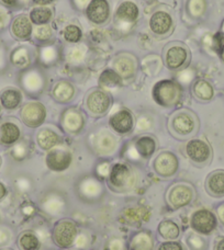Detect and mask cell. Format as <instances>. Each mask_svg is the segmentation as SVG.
I'll return each mask as SVG.
<instances>
[{"label": "cell", "mask_w": 224, "mask_h": 250, "mask_svg": "<svg viewBox=\"0 0 224 250\" xmlns=\"http://www.w3.org/2000/svg\"><path fill=\"white\" fill-rule=\"evenodd\" d=\"M152 97L163 108H174L180 104L183 97V89L177 80L164 79L156 83L152 90Z\"/></svg>", "instance_id": "1"}, {"label": "cell", "mask_w": 224, "mask_h": 250, "mask_svg": "<svg viewBox=\"0 0 224 250\" xmlns=\"http://www.w3.org/2000/svg\"><path fill=\"white\" fill-rule=\"evenodd\" d=\"M107 181H108V186L112 191L118 192V193H125L135 188L137 175L130 165L125 163H116L113 166H111Z\"/></svg>", "instance_id": "2"}, {"label": "cell", "mask_w": 224, "mask_h": 250, "mask_svg": "<svg viewBox=\"0 0 224 250\" xmlns=\"http://www.w3.org/2000/svg\"><path fill=\"white\" fill-rule=\"evenodd\" d=\"M75 193L84 203L95 204L104 199L106 188L97 176H84L76 182Z\"/></svg>", "instance_id": "3"}, {"label": "cell", "mask_w": 224, "mask_h": 250, "mask_svg": "<svg viewBox=\"0 0 224 250\" xmlns=\"http://www.w3.org/2000/svg\"><path fill=\"white\" fill-rule=\"evenodd\" d=\"M198 119L191 111L182 109L176 111L169 119V131L175 137L187 138L197 132L198 129Z\"/></svg>", "instance_id": "4"}, {"label": "cell", "mask_w": 224, "mask_h": 250, "mask_svg": "<svg viewBox=\"0 0 224 250\" xmlns=\"http://www.w3.org/2000/svg\"><path fill=\"white\" fill-rule=\"evenodd\" d=\"M22 90L31 98H38L45 90L47 79L41 67H29L22 71L19 77Z\"/></svg>", "instance_id": "5"}, {"label": "cell", "mask_w": 224, "mask_h": 250, "mask_svg": "<svg viewBox=\"0 0 224 250\" xmlns=\"http://www.w3.org/2000/svg\"><path fill=\"white\" fill-rule=\"evenodd\" d=\"M78 234L77 224L69 218H63L53 227L52 239L57 247L67 249L75 245Z\"/></svg>", "instance_id": "6"}, {"label": "cell", "mask_w": 224, "mask_h": 250, "mask_svg": "<svg viewBox=\"0 0 224 250\" xmlns=\"http://www.w3.org/2000/svg\"><path fill=\"white\" fill-rule=\"evenodd\" d=\"M190 60V52L185 44L175 42L164 51V62L169 70L177 71L186 67Z\"/></svg>", "instance_id": "7"}, {"label": "cell", "mask_w": 224, "mask_h": 250, "mask_svg": "<svg viewBox=\"0 0 224 250\" xmlns=\"http://www.w3.org/2000/svg\"><path fill=\"white\" fill-rule=\"evenodd\" d=\"M112 104V99L109 92L102 89H93L87 93L85 98V108L92 117H102L107 114Z\"/></svg>", "instance_id": "8"}, {"label": "cell", "mask_w": 224, "mask_h": 250, "mask_svg": "<svg viewBox=\"0 0 224 250\" xmlns=\"http://www.w3.org/2000/svg\"><path fill=\"white\" fill-rule=\"evenodd\" d=\"M185 154L187 158L197 166H204L212 158V149L207 142L200 138H194L186 143Z\"/></svg>", "instance_id": "9"}, {"label": "cell", "mask_w": 224, "mask_h": 250, "mask_svg": "<svg viewBox=\"0 0 224 250\" xmlns=\"http://www.w3.org/2000/svg\"><path fill=\"white\" fill-rule=\"evenodd\" d=\"M91 147L95 154L101 157H107L115 153L118 148V138L109 129L104 128L93 134Z\"/></svg>", "instance_id": "10"}, {"label": "cell", "mask_w": 224, "mask_h": 250, "mask_svg": "<svg viewBox=\"0 0 224 250\" xmlns=\"http://www.w3.org/2000/svg\"><path fill=\"white\" fill-rule=\"evenodd\" d=\"M195 190L188 184H176L167 191L166 200L168 205L174 209H178L189 205L195 199Z\"/></svg>", "instance_id": "11"}, {"label": "cell", "mask_w": 224, "mask_h": 250, "mask_svg": "<svg viewBox=\"0 0 224 250\" xmlns=\"http://www.w3.org/2000/svg\"><path fill=\"white\" fill-rule=\"evenodd\" d=\"M45 105L39 101H30L21 108L20 118L24 125L30 128H37L45 122L46 119Z\"/></svg>", "instance_id": "12"}, {"label": "cell", "mask_w": 224, "mask_h": 250, "mask_svg": "<svg viewBox=\"0 0 224 250\" xmlns=\"http://www.w3.org/2000/svg\"><path fill=\"white\" fill-rule=\"evenodd\" d=\"M217 216L207 208L197 209L190 217L191 229L199 235H210L217 229Z\"/></svg>", "instance_id": "13"}, {"label": "cell", "mask_w": 224, "mask_h": 250, "mask_svg": "<svg viewBox=\"0 0 224 250\" xmlns=\"http://www.w3.org/2000/svg\"><path fill=\"white\" fill-rule=\"evenodd\" d=\"M138 16H140V10L135 3L123 1L114 13L115 26L121 31H129L130 28L136 23Z\"/></svg>", "instance_id": "14"}, {"label": "cell", "mask_w": 224, "mask_h": 250, "mask_svg": "<svg viewBox=\"0 0 224 250\" xmlns=\"http://www.w3.org/2000/svg\"><path fill=\"white\" fill-rule=\"evenodd\" d=\"M40 208L42 212L51 217L62 215L67 208V201L61 192L52 190L46 192L40 200Z\"/></svg>", "instance_id": "15"}, {"label": "cell", "mask_w": 224, "mask_h": 250, "mask_svg": "<svg viewBox=\"0 0 224 250\" xmlns=\"http://www.w3.org/2000/svg\"><path fill=\"white\" fill-rule=\"evenodd\" d=\"M73 162V156L65 147L56 146L47 151L45 164L51 171L63 172L70 167Z\"/></svg>", "instance_id": "16"}, {"label": "cell", "mask_w": 224, "mask_h": 250, "mask_svg": "<svg viewBox=\"0 0 224 250\" xmlns=\"http://www.w3.org/2000/svg\"><path fill=\"white\" fill-rule=\"evenodd\" d=\"M61 125L66 133L70 135H77L86 125V119L78 108H68L63 111L61 115Z\"/></svg>", "instance_id": "17"}, {"label": "cell", "mask_w": 224, "mask_h": 250, "mask_svg": "<svg viewBox=\"0 0 224 250\" xmlns=\"http://www.w3.org/2000/svg\"><path fill=\"white\" fill-rule=\"evenodd\" d=\"M154 171L162 178L175 176L179 168V160L172 151H162L157 155L153 163Z\"/></svg>", "instance_id": "18"}, {"label": "cell", "mask_w": 224, "mask_h": 250, "mask_svg": "<svg viewBox=\"0 0 224 250\" xmlns=\"http://www.w3.org/2000/svg\"><path fill=\"white\" fill-rule=\"evenodd\" d=\"M136 57L130 53H120L112 61V69L122 79H131L137 70Z\"/></svg>", "instance_id": "19"}, {"label": "cell", "mask_w": 224, "mask_h": 250, "mask_svg": "<svg viewBox=\"0 0 224 250\" xmlns=\"http://www.w3.org/2000/svg\"><path fill=\"white\" fill-rule=\"evenodd\" d=\"M149 26L151 32L157 37H167L174 29L173 17L165 10L156 11L151 17Z\"/></svg>", "instance_id": "20"}, {"label": "cell", "mask_w": 224, "mask_h": 250, "mask_svg": "<svg viewBox=\"0 0 224 250\" xmlns=\"http://www.w3.org/2000/svg\"><path fill=\"white\" fill-rule=\"evenodd\" d=\"M109 125L112 131L125 135L132 132L134 127V118L131 111L127 109H121L111 115L109 120Z\"/></svg>", "instance_id": "21"}, {"label": "cell", "mask_w": 224, "mask_h": 250, "mask_svg": "<svg viewBox=\"0 0 224 250\" xmlns=\"http://www.w3.org/2000/svg\"><path fill=\"white\" fill-rule=\"evenodd\" d=\"M88 20L93 24L107 23L110 18V6L107 0H91L86 9Z\"/></svg>", "instance_id": "22"}, {"label": "cell", "mask_w": 224, "mask_h": 250, "mask_svg": "<svg viewBox=\"0 0 224 250\" xmlns=\"http://www.w3.org/2000/svg\"><path fill=\"white\" fill-rule=\"evenodd\" d=\"M22 131L20 125L12 119H7L0 122V144L11 146L21 140Z\"/></svg>", "instance_id": "23"}, {"label": "cell", "mask_w": 224, "mask_h": 250, "mask_svg": "<svg viewBox=\"0 0 224 250\" xmlns=\"http://www.w3.org/2000/svg\"><path fill=\"white\" fill-rule=\"evenodd\" d=\"M11 35L18 41H28L32 38L33 23L25 15L16 17L10 24Z\"/></svg>", "instance_id": "24"}, {"label": "cell", "mask_w": 224, "mask_h": 250, "mask_svg": "<svg viewBox=\"0 0 224 250\" xmlns=\"http://www.w3.org/2000/svg\"><path fill=\"white\" fill-rule=\"evenodd\" d=\"M62 57V52L57 44L50 43L46 45L40 46L38 52V60L42 68L56 65Z\"/></svg>", "instance_id": "25"}, {"label": "cell", "mask_w": 224, "mask_h": 250, "mask_svg": "<svg viewBox=\"0 0 224 250\" xmlns=\"http://www.w3.org/2000/svg\"><path fill=\"white\" fill-rule=\"evenodd\" d=\"M76 89L68 80H60L52 88V98L58 104H68L74 99Z\"/></svg>", "instance_id": "26"}, {"label": "cell", "mask_w": 224, "mask_h": 250, "mask_svg": "<svg viewBox=\"0 0 224 250\" xmlns=\"http://www.w3.org/2000/svg\"><path fill=\"white\" fill-rule=\"evenodd\" d=\"M150 212L146 208H128L121 214V221L130 226H140L143 222L149 220Z\"/></svg>", "instance_id": "27"}, {"label": "cell", "mask_w": 224, "mask_h": 250, "mask_svg": "<svg viewBox=\"0 0 224 250\" xmlns=\"http://www.w3.org/2000/svg\"><path fill=\"white\" fill-rule=\"evenodd\" d=\"M205 190L213 198L224 196V170L212 171L205 180Z\"/></svg>", "instance_id": "28"}, {"label": "cell", "mask_w": 224, "mask_h": 250, "mask_svg": "<svg viewBox=\"0 0 224 250\" xmlns=\"http://www.w3.org/2000/svg\"><path fill=\"white\" fill-rule=\"evenodd\" d=\"M134 148L141 158L149 159L155 154L157 149V142L151 135H143L136 138L133 143Z\"/></svg>", "instance_id": "29"}, {"label": "cell", "mask_w": 224, "mask_h": 250, "mask_svg": "<svg viewBox=\"0 0 224 250\" xmlns=\"http://www.w3.org/2000/svg\"><path fill=\"white\" fill-rule=\"evenodd\" d=\"M61 143V136L54 129L44 127L37 134V144L43 150H51Z\"/></svg>", "instance_id": "30"}, {"label": "cell", "mask_w": 224, "mask_h": 250, "mask_svg": "<svg viewBox=\"0 0 224 250\" xmlns=\"http://www.w3.org/2000/svg\"><path fill=\"white\" fill-rule=\"evenodd\" d=\"M130 250H155L153 235L149 230H141L134 234L129 243Z\"/></svg>", "instance_id": "31"}, {"label": "cell", "mask_w": 224, "mask_h": 250, "mask_svg": "<svg viewBox=\"0 0 224 250\" xmlns=\"http://www.w3.org/2000/svg\"><path fill=\"white\" fill-rule=\"evenodd\" d=\"M11 64L19 69H26L32 64V51L29 46H19L12 51L10 55Z\"/></svg>", "instance_id": "32"}, {"label": "cell", "mask_w": 224, "mask_h": 250, "mask_svg": "<svg viewBox=\"0 0 224 250\" xmlns=\"http://www.w3.org/2000/svg\"><path fill=\"white\" fill-rule=\"evenodd\" d=\"M191 92L196 99L201 102L211 101L214 97V88L205 79H197L192 83Z\"/></svg>", "instance_id": "33"}, {"label": "cell", "mask_w": 224, "mask_h": 250, "mask_svg": "<svg viewBox=\"0 0 224 250\" xmlns=\"http://www.w3.org/2000/svg\"><path fill=\"white\" fill-rule=\"evenodd\" d=\"M22 92L19 89L9 87L2 90L1 95H0V100H1V104L6 110L12 111L19 108L20 104H22Z\"/></svg>", "instance_id": "34"}, {"label": "cell", "mask_w": 224, "mask_h": 250, "mask_svg": "<svg viewBox=\"0 0 224 250\" xmlns=\"http://www.w3.org/2000/svg\"><path fill=\"white\" fill-rule=\"evenodd\" d=\"M98 83H99L100 89L109 92L122 87V78L113 69L109 68L102 71Z\"/></svg>", "instance_id": "35"}, {"label": "cell", "mask_w": 224, "mask_h": 250, "mask_svg": "<svg viewBox=\"0 0 224 250\" xmlns=\"http://www.w3.org/2000/svg\"><path fill=\"white\" fill-rule=\"evenodd\" d=\"M54 37H55L54 30L52 29L51 25L48 24L35 25L33 28L32 39L33 41L37 44H39L40 46L52 43L53 40H54Z\"/></svg>", "instance_id": "36"}, {"label": "cell", "mask_w": 224, "mask_h": 250, "mask_svg": "<svg viewBox=\"0 0 224 250\" xmlns=\"http://www.w3.org/2000/svg\"><path fill=\"white\" fill-rule=\"evenodd\" d=\"M29 18L35 25L48 24L53 19V10L46 6H38L31 10Z\"/></svg>", "instance_id": "37"}, {"label": "cell", "mask_w": 224, "mask_h": 250, "mask_svg": "<svg viewBox=\"0 0 224 250\" xmlns=\"http://www.w3.org/2000/svg\"><path fill=\"white\" fill-rule=\"evenodd\" d=\"M18 246L21 250H39L41 248V240L33 231L26 230L18 238Z\"/></svg>", "instance_id": "38"}, {"label": "cell", "mask_w": 224, "mask_h": 250, "mask_svg": "<svg viewBox=\"0 0 224 250\" xmlns=\"http://www.w3.org/2000/svg\"><path fill=\"white\" fill-rule=\"evenodd\" d=\"M157 231L160 235V237H163L166 240H176L179 235H180V229L176 224V223L170 221V220H165L159 223L157 227Z\"/></svg>", "instance_id": "39"}, {"label": "cell", "mask_w": 224, "mask_h": 250, "mask_svg": "<svg viewBox=\"0 0 224 250\" xmlns=\"http://www.w3.org/2000/svg\"><path fill=\"white\" fill-rule=\"evenodd\" d=\"M187 12L194 19H200L207 11V0H188Z\"/></svg>", "instance_id": "40"}, {"label": "cell", "mask_w": 224, "mask_h": 250, "mask_svg": "<svg viewBox=\"0 0 224 250\" xmlns=\"http://www.w3.org/2000/svg\"><path fill=\"white\" fill-rule=\"evenodd\" d=\"M87 54V47L84 45V44L76 43L73 46H70L66 52V59L69 62H74V64H77V62H83L85 56Z\"/></svg>", "instance_id": "41"}, {"label": "cell", "mask_w": 224, "mask_h": 250, "mask_svg": "<svg viewBox=\"0 0 224 250\" xmlns=\"http://www.w3.org/2000/svg\"><path fill=\"white\" fill-rule=\"evenodd\" d=\"M63 38H64L67 43L76 44L82 41L83 38V31L76 24H68L66 25L62 32Z\"/></svg>", "instance_id": "42"}, {"label": "cell", "mask_w": 224, "mask_h": 250, "mask_svg": "<svg viewBox=\"0 0 224 250\" xmlns=\"http://www.w3.org/2000/svg\"><path fill=\"white\" fill-rule=\"evenodd\" d=\"M28 151H29L28 145H26L24 142H18L17 144H15V146H13L11 154L13 158L21 162V160H23L26 156H28Z\"/></svg>", "instance_id": "43"}, {"label": "cell", "mask_w": 224, "mask_h": 250, "mask_svg": "<svg viewBox=\"0 0 224 250\" xmlns=\"http://www.w3.org/2000/svg\"><path fill=\"white\" fill-rule=\"evenodd\" d=\"M187 244L192 250H204L205 242L198 234H191L187 237Z\"/></svg>", "instance_id": "44"}, {"label": "cell", "mask_w": 224, "mask_h": 250, "mask_svg": "<svg viewBox=\"0 0 224 250\" xmlns=\"http://www.w3.org/2000/svg\"><path fill=\"white\" fill-rule=\"evenodd\" d=\"M213 48L216 51L219 57L224 62V34L221 32H218L213 37Z\"/></svg>", "instance_id": "45"}, {"label": "cell", "mask_w": 224, "mask_h": 250, "mask_svg": "<svg viewBox=\"0 0 224 250\" xmlns=\"http://www.w3.org/2000/svg\"><path fill=\"white\" fill-rule=\"evenodd\" d=\"M177 82L181 84H189L195 78V71L189 68L181 69L177 75Z\"/></svg>", "instance_id": "46"}, {"label": "cell", "mask_w": 224, "mask_h": 250, "mask_svg": "<svg viewBox=\"0 0 224 250\" xmlns=\"http://www.w3.org/2000/svg\"><path fill=\"white\" fill-rule=\"evenodd\" d=\"M15 185L17 187V189L21 192H29L31 189H32V186H33L32 180L24 176L18 178V179L15 181Z\"/></svg>", "instance_id": "47"}, {"label": "cell", "mask_w": 224, "mask_h": 250, "mask_svg": "<svg viewBox=\"0 0 224 250\" xmlns=\"http://www.w3.org/2000/svg\"><path fill=\"white\" fill-rule=\"evenodd\" d=\"M111 169V165L109 162H102L100 163L98 166L96 167V172H97V177L99 179H102V178H108L109 172Z\"/></svg>", "instance_id": "48"}, {"label": "cell", "mask_w": 224, "mask_h": 250, "mask_svg": "<svg viewBox=\"0 0 224 250\" xmlns=\"http://www.w3.org/2000/svg\"><path fill=\"white\" fill-rule=\"evenodd\" d=\"M157 250H185L182 245L178 242H174V240H168V242H164L158 246Z\"/></svg>", "instance_id": "49"}, {"label": "cell", "mask_w": 224, "mask_h": 250, "mask_svg": "<svg viewBox=\"0 0 224 250\" xmlns=\"http://www.w3.org/2000/svg\"><path fill=\"white\" fill-rule=\"evenodd\" d=\"M10 22V13L4 7L0 6V30H3Z\"/></svg>", "instance_id": "50"}, {"label": "cell", "mask_w": 224, "mask_h": 250, "mask_svg": "<svg viewBox=\"0 0 224 250\" xmlns=\"http://www.w3.org/2000/svg\"><path fill=\"white\" fill-rule=\"evenodd\" d=\"M11 239V233L7 227L0 226V247L6 246V245L10 242Z\"/></svg>", "instance_id": "51"}, {"label": "cell", "mask_w": 224, "mask_h": 250, "mask_svg": "<svg viewBox=\"0 0 224 250\" xmlns=\"http://www.w3.org/2000/svg\"><path fill=\"white\" fill-rule=\"evenodd\" d=\"M151 126H152V122L149 118L141 117L137 120V123H136L137 131L144 132V131H147L149 128H151Z\"/></svg>", "instance_id": "52"}, {"label": "cell", "mask_w": 224, "mask_h": 250, "mask_svg": "<svg viewBox=\"0 0 224 250\" xmlns=\"http://www.w3.org/2000/svg\"><path fill=\"white\" fill-rule=\"evenodd\" d=\"M4 6L10 8H20L28 3V0H0Z\"/></svg>", "instance_id": "53"}, {"label": "cell", "mask_w": 224, "mask_h": 250, "mask_svg": "<svg viewBox=\"0 0 224 250\" xmlns=\"http://www.w3.org/2000/svg\"><path fill=\"white\" fill-rule=\"evenodd\" d=\"M124 244L122 239L114 238L109 243V250H124Z\"/></svg>", "instance_id": "54"}, {"label": "cell", "mask_w": 224, "mask_h": 250, "mask_svg": "<svg viewBox=\"0 0 224 250\" xmlns=\"http://www.w3.org/2000/svg\"><path fill=\"white\" fill-rule=\"evenodd\" d=\"M90 1L91 0H73V3L75 8L78 9V10H86Z\"/></svg>", "instance_id": "55"}, {"label": "cell", "mask_w": 224, "mask_h": 250, "mask_svg": "<svg viewBox=\"0 0 224 250\" xmlns=\"http://www.w3.org/2000/svg\"><path fill=\"white\" fill-rule=\"evenodd\" d=\"M75 245L77 247H85L87 245V237L84 234H78L77 238L75 240Z\"/></svg>", "instance_id": "56"}, {"label": "cell", "mask_w": 224, "mask_h": 250, "mask_svg": "<svg viewBox=\"0 0 224 250\" xmlns=\"http://www.w3.org/2000/svg\"><path fill=\"white\" fill-rule=\"evenodd\" d=\"M217 214H218V217L222 224L224 225V203L220 204L217 208Z\"/></svg>", "instance_id": "57"}, {"label": "cell", "mask_w": 224, "mask_h": 250, "mask_svg": "<svg viewBox=\"0 0 224 250\" xmlns=\"http://www.w3.org/2000/svg\"><path fill=\"white\" fill-rule=\"evenodd\" d=\"M7 193H8V190H7L6 186H4L3 184H1V182H0V201L6 198Z\"/></svg>", "instance_id": "58"}, {"label": "cell", "mask_w": 224, "mask_h": 250, "mask_svg": "<svg viewBox=\"0 0 224 250\" xmlns=\"http://www.w3.org/2000/svg\"><path fill=\"white\" fill-rule=\"evenodd\" d=\"M32 1L38 4V6H47V4L52 3L54 0H32Z\"/></svg>", "instance_id": "59"}, {"label": "cell", "mask_w": 224, "mask_h": 250, "mask_svg": "<svg viewBox=\"0 0 224 250\" xmlns=\"http://www.w3.org/2000/svg\"><path fill=\"white\" fill-rule=\"evenodd\" d=\"M214 250H224V238L218 240L216 244V247H214Z\"/></svg>", "instance_id": "60"}, {"label": "cell", "mask_w": 224, "mask_h": 250, "mask_svg": "<svg viewBox=\"0 0 224 250\" xmlns=\"http://www.w3.org/2000/svg\"><path fill=\"white\" fill-rule=\"evenodd\" d=\"M220 32L224 34V20L222 21V23H221V29H220Z\"/></svg>", "instance_id": "61"}, {"label": "cell", "mask_w": 224, "mask_h": 250, "mask_svg": "<svg viewBox=\"0 0 224 250\" xmlns=\"http://www.w3.org/2000/svg\"><path fill=\"white\" fill-rule=\"evenodd\" d=\"M2 108H3V106H2V104H1V100H0V114H1V111H2Z\"/></svg>", "instance_id": "62"}, {"label": "cell", "mask_w": 224, "mask_h": 250, "mask_svg": "<svg viewBox=\"0 0 224 250\" xmlns=\"http://www.w3.org/2000/svg\"><path fill=\"white\" fill-rule=\"evenodd\" d=\"M0 166H1V158H0Z\"/></svg>", "instance_id": "63"}, {"label": "cell", "mask_w": 224, "mask_h": 250, "mask_svg": "<svg viewBox=\"0 0 224 250\" xmlns=\"http://www.w3.org/2000/svg\"><path fill=\"white\" fill-rule=\"evenodd\" d=\"M7 250H9V249H7Z\"/></svg>", "instance_id": "64"}]
</instances>
